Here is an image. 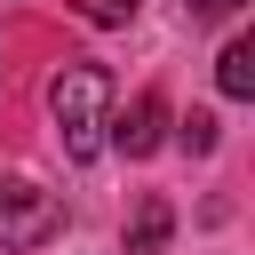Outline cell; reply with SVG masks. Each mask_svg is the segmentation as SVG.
I'll return each mask as SVG.
<instances>
[{"label":"cell","mask_w":255,"mask_h":255,"mask_svg":"<svg viewBox=\"0 0 255 255\" xmlns=\"http://www.w3.org/2000/svg\"><path fill=\"white\" fill-rule=\"evenodd\" d=\"M48 120H56V143L72 167H96L104 143H112V72L104 64H64L48 80Z\"/></svg>","instance_id":"1"},{"label":"cell","mask_w":255,"mask_h":255,"mask_svg":"<svg viewBox=\"0 0 255 255\" xmlns=\"http://www.w3.org/2000/svg\"><path fill=\"white\" fill-rule=\"evenodd\" d=\"M56 231H64V199L24 175H0V247H40Z\"/></svg>","instance_id":"2"},{"label":"cell","mask_w":255,"mask_h":255,"mask_svg":"<svg viewBox=\"0 0 255 255\" xmlns=\"http://www.w3.org/2000/svg\"><path fill=\"white\" fill-rule=\"evenodd\" d=\"M112 143H120L128 159H151V151L167 143V96H159V88H135L128 112L112 120Z\"/></svg>","instance_id":"3"},{"label":"cell","mask_w":255,"mask_h":255,"mask_svg":"<svg viewBox=\"0 0 255 255\" xmlns=\"http://www.w3.org/2000/svg\"><path fill=\"white\" fill-rule=\"evenodd\" d=\"M167 239H175V207L159 191H143L135 215H128V255H167Z\"/></svg>","instance_id":"4"},{"label":"cell","mask_w":255,"mask_h":255,"mask_svg":"<svg viewBox=\"0 0 255 255\" xmlns=\"http://www.w3.org/2000/svg\"><path fill=\"white\" fill-rule=\"evenodd\" d=\"M215 88H223L231 104H247V96H255V40H231V48L215 56Z\"/></svg>","instance_id":"5"},{"label":"cell","mask_w":255,"mask_h":255,"mask_svg":"<svg viewBox=\"0 0 255 255\" xmlns=\"http://www.w3.org/2000/svg\"><path fill=\"white\" fill-rule=\"evenodd\" d=\"M72 8H80L88 24H128V16H135V0H72Z\"/></svg>","instance_id":"6"},{"label":"cell","mask_w":255,"mask_h":255,"mask_svg":"<svg viewBox=\"0 0 255 255\" xmlns=\"http://www.w3.org/2000/svg\"><path fill=\"white\" fill-rule=\"evenodd\" d=\"M183 151H215V112H191L183 120Z\"/></svg>","instance_id":"7"},{"label":"cell","mask_w":255,"mask_h":255,"mask_svg":"<svg viewBox=\"0 0 255 255\" xmlns=\"http://www.w3.org/2000/svg\"><path fill=\"white\" fill-rule=\"evenodd\" d=\"M191 8V24H223V16H239V0H183Z\"/></svg>","instance_id":"8"}]
</instances>
